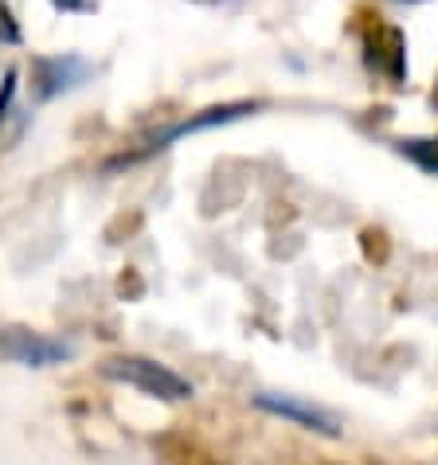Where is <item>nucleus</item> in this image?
<instances>
[{
  "mask_svg": "<svg viewBox=\"0 0 438 465\" xmlns=\"http://www.w3.org/2000/svg\"><path fill=\"white\" fill-rule=\"evenodd\" d=\"M254 407L266 411V415L286 419L294 426H305V430L337 438V419L325 415V411L314 407V403H302V399H294V395H270V391H263V395H254Z\"/></svg>",
  "mask_w": 438,
  "mask_h": 465,
  "instance_id": "nucleus-3",
  "label": "nucleus"
},
{
  "mask_svg": "<svg viewBox=\"0 0 438 465\" xmlns=\"http://www.w3.org/2000/svg\"><path fill=\"white\" fill-rule=\"evenodd\" d=\"M86 74H90V67L79 55H51V59L32 63V79H35V94H40V102L55 98L71 86H79Z\"/></svg>",
  "mask_w": 438,
  "mask_h": 465,
  "instance_id": "nucleus-4",
  "label": "nucleus"
},
{
  "mask_svg": "<svg viewBox=\"0 0 438 465\" xmlns=\"http://www.w3.org/2000/svg\"><path fill=\"white\" fill-rule=\"evenodd\" d=\"M59 12H83L86 8V0H51Z\"/></svg>",
  "mask_w": 438,
  "mask_h": 465,
  "instance_id": "nucleus-8",
  "label": "nucleus"
},
{
  "mask_svg": "<svg viewBox=\"0 0 438 465\" xmlns=\"http://www.w3.org/2000/svg\"><path fill=\"white\" fill-rule=\"evenodd\" d=\"M0 40H5V44H20V28L12 24V12H8L5 0H0Z\"/></svg>",
  "mask_w": 438,
  "mask_h": 465,
  "instance_id": "nucleus-6",
  "label": "nucleus"
},
{
  "mask_svg": "<svg viewBox=\"0 0 438 465\" xmlns=\"http://www.w3.org/2000/svg\"><path fill=\"white\" fill-rule=\"evenodd\" d=\"M12 94H16V71H8L5 74V86H0V118H5L8 106H12Z\"/></svg>",
  "mask_w": 438,
  "mask_h": 465,
  "instance_id": "nucleus-7",
  "label": "nucleus"
},
{
  "mask_svg": "<svg viewBox=\"0 0 438 465\" xmlns=\"http://www.w3.org/2000/svg\"><path fill=\"white\" fill-rule=\"evenodd\" d=\"M106 371L110 380H118L134 391L149 395V399H161V403H180V399L192 395V383L184 376H176L173 368L157 364L149 356H118V360H106Z\"/></svg>",
  "mask_w": 438,
  "mask_h": 465,
  "instance_id": "nucleus-1",
  "label": "nucleus"
},
{
  "mask_svg": "<svg viewBox=\"0 0 438 465\" xmlns=\"http://www.w3.org/2000/svg\"><path fill=\"white\" fill-rule=\"evenodd\" d=\"M259 106L254 102H227V106H212V110H204V114H196V118H188V122H180V125H173L164 137H153L149 141V149L145 153H153V149H169L176 137H188V134H200V129H212V125H227V122H235V118H243V114H254Z\"/></svg>",
  "mask_w": 438,
  "mask_h": 465,
  "instance_id": "nucleus-5",
  "label": "nucleus"
},
{
  "mask_svg": "<svg viewBox=\"0 0 438 465\" xmlns=\"http://www.w3.org/2000/svg\"><path fill=\"white\" fill-rule=\"evenodd\" d=\"M0 356L24 368H47V364H63L71 356V344L51 341L44 332H28V329H5L0 332Z\"/></svg>",
  "mask_w": 438,
  "mask_h": 465,
  "instance_id": "nucleus-2",
  "label": "nucleus"
}]
</instances>
